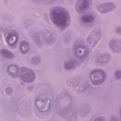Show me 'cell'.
Wrapping results in <instances>:
<instances>
[{
  "label": "cell",
  "instance_id": "obj_27",
  "mask_svg": "<svg viewBox=\"0 0 121 121\" xmlns=\"http://www.w3.org/2000/svg\"><path fill=\"white\" fill-rule=\"evenodd\" d=\"M113 119H115V120H119V118H118V117H111V120H113Z\"/></svg>",
  "mask_w": 121,
  "mask_h": 121
},
{
  "label": "cell",
  "instance_id": "obj_22",
  "mask_svg": "<svg viewBox=\"0 0 121 121\" xmlns=\"http://www.w3.org/2000/svg\"><path fill=\"white\" fill-rule=\"evenodd\" d=\"M40 62H41V58H40V56H37V55L33 56L30 58V63L32 64V65L38 66V65H39V64H40Z\"/></svg>",
  "mask_w": 121,
  "mask_h": 121
},
{
  "label": "cell",
  "instance_id": "obj_19",
  "mask_svg": "<svg viewBox=\"0 0 121 121\" xmlns=\"http://www.w3.org/2000/svg\"><path fill=\"white\" fill-rule=\"evenodd\" d=\"M0 55H1L5 59H8V60L13 59V58L15 57L14 54H13L12 52H10L9 50H8V49H1V50H0Z\"/></svg>",
  "mask_w": 121,
  "mask_h": 121
},
{
  "label": "cell",
  "instance_id": "obj_9",
  "mask_svg": "<svg viewBox=\"0 0 121 121\" xmlns=\"http://www.w3.org/2000/svg\"><path fill=\"white\" fill-rule=\"evenodd\" d=\"M102 37V30L100 28H95L89 33L86 38V46L88 48H94L100 40Z\"/></svg>",
  "mask_w": 121,
  "mask_h": 121
},
{
  "label": "cell",
  "instance_id": "obj_12",
  "mask_svg": "<svg viewBox=\"0 0 121 121\" xmlns=\"http://www.w3.org/2000/svg\"><path fill=\"white\" fill-rule=\"evenodd\" d=\"M92 5H93L92 0H78L75 5V9H76L77 12L83 13V12H86V10H88L92 7Z\"/></svg>",
  "mask_w": 121,
  "mask_h": 121
},
{
  "label": "cell",
  "instance_id": "obj_21",
  "mask_svg": "<svg viewBox=\"0 0 121 121\" xmlns=\"http://www.w3.org/2000/svg\"><path fill=\"white\" fill-rule=\"evenodd\" d=\"M32 37H33V40L35 41V43L37 44V46L41 47V44H42V39L40 38L39 34V33H36V34L33 35Z\"/></svg>",
  "mask_w": 121,
  "mask_h": 121
},
{
  "label": "cell",
  "instance_id": "obj_10",
  "mask_svg": "<svg viewBox=\"0 0 121 121\" xmlns=\"http://www.w3.org/2000/svg\"><path fill=\"white\" fill-rule=\"evenodd\" d=\"M117 9V5L113 2H106V3H102L99 4L97 7V10L98 12H99L100 14H106V13H110L112 11H114Z\"/></svg>",
  "mask_w": 121,
  "mask_h": 121
},
{
  "label": "cell",
  "instance_id": "obj_5",
  "mask_svg": "<svg viewBox=\"0 0 121 121\" xmlns=\"http://www.w3.org/2000/svg\"><path fill=\"white\" fill-rule=\"evenodd\" d=\"M106 78H107L106 72L100 69H93L89 74L90 83L95 86H99L103 85L106 81Z\"/></svg>",
  "mask_w": 121,
  "mask_h": 121
},
{
  "label": "cell",
  "instance_id": "obj_24",
  "mask_svg": "<svg viewBox=\"0 0 121 121\" xmlns=\"http://www.w3.org/2000/svg\"><path fill=\"white\" fill-rule=\"evenodd\" d=\"M93 121H105L106 120V117H103V116H96L95 117L92 118Z\"/></svg>",
  "mask_w": 121,
  "mask_h": 121
},
{
  "label": "cell",
  "instance_id": "obj_20",
  "mask_svg": "<svg viewBox=\"0 0 121 121\" xmlns=\"http://www.w3.org/2000/svg\"><path fill=\"white\" fill-rule=\"evenodd\" d=\"M90 110H91V108L88 104H86V103L82 104L81 107H80V115H81V117H86L89 114Z\"/></svg>",
  "mask_w": 121,
  "mask_h": 121
},
{
  "label": "cell",
  "instance_id": "obj_3",
  "mask_svg": "<svg viewBox=\"0 0 121 121\" xmlns=\"http://www.w3.org/2000/svg\"><path fill=\"white\" fill-rule=\"evenodd\" d=\"M72 107V99L67 93H62L56 99V110L62 117H67Z\"/></svg>",
  "mask_w": 121,
  "mask_h": 121
},
{
  "label": "cell",
  "instance_id": "obj_6",
  "mask_svg": "<svg viewBox=\"0 0 121 121\" xmlns=\"http://www.w3.org/2000/svg\"><path fill=\"white\" fill-rule=\"evenodd\" d=\"M88 49L89 48L86 45H85L82 41H77L73 45V53H74V56L79 60L84 61L88 56V55H89V50Z\"/></svg>",
  "mask_w": 121,
  "mask_h": 121
},
{
  "label": "cell",
  "instance_id": "obj_18",
  "mask_svg": "<svg viewBox=\"0 0 121 121\" xmlns=\"http://www.w3.org/2000/svg\"><path fill=\"white\" fill-rule=\"evenodd\" d=\"M77 62L76 60H73V59H70V60H68V61H65L63 63V67L66 70H72L74 69L76 67H77Z\"/></svg>",
  "mask_w": 121,
  "mask_h": 121
},
{
  "label": "cell",
  "instance_id": "obj_4",
  "mask_svg": "<svg viewBox=\"0 0 121 121\" xmlns=\"http://www.w3.org/2000/svg\"><path fill=\"white\" fill-rule=\"evenodd\" d=\"M67 86L70 89H72L75 92H79V93L86 92L90 87L88 81H86V79H82V78L69 79L67 82Z\"/></svg>",
  "mask_w": 121,
  "mask_h": 121
},
{
  "label": "cell",
  "instance_id": "obj_11",
  "mask_svg": "<svg viewBox=\"0 0 121 121\" xmlns=\"http://www.w3.org/2000/svg\"><path fill=\"white\" fill-rule=\"evenodd\" d=\"M41 39H42V41L47 46H52L56 41L55 33L51 29H45L43 31L42 34H41Z\"/></svg>",
  "mask_w": 121,
  "mask_h": 121
},
{
  "label": "cell",
  "instance_id": "obj_15",
  "mask_svg": "<svg viewBox=\"0 0 121 121\" xmlns=\"http://www.w3.org/2000/svg\"><path fill=\"white\" fill-rule=\"evenodd\" d=\"M110 60H111V55L108 53H103L96 58V64L104 65V64H107L108 62H110Z\"/></svg>",
  "mask_w": 121,
  "mask_h": 121
},
{
  "label": "cell",
  "instance_id": "obj_1",
  "mask_svg": "<svg viewBox=\"0 0 121 121\" xmlns=\"http://www.w3.org/2000/svg\"><path fill=\"white\" fill-rule=\"evenodd\" d=\"M50 19L53 24L61 29H65L70 24L69 11L63 7H55L50 11Z\"/></svg>",
  "mask_w": 121,
  "mask_h": 121
},
{
  "label": "cell",
  "instance_id": "obj_8",
  "mask_svg": "<svg viewBox=\"0 0 121 121\" xmlns=\"http://www.w3.org/2000/svg\"><path fill=\"white\" fill-rule=\"evenodd\" d=\"M19 76H20V79L26 84H33L37 79V75L35 71L26 67L20 68Z\"/></svg>",
  "mask_w": 121,
  "mask_h": 121
},
{
  "label": "cell",
  "instance_id": "obj_26",
  "mask_svg": "<svg viewBox=\"0 0 121 121\" xmlns=\"http://www.w3.org/2000/svg\"><path fill=\"white\" fill-rule=\"evenodd\" d=\"M116 32H117L118 35H120V33H121V27L120 26H117V27L116 28Z\"/></svg>",
  "mask_w": 121,
  "mask_h": 121
},
{
  "label": "cell",
  "instance_id": "obj_13",
  "mask_svg": "<svg viewBox=\"0 0 121 121\" xmlns=\"http://www.w3.org/2000/svg\"><path fill=\"white\" fill-rule=\"evenodd\" d=\"M109 48L113 53L119 54L121 49V42L119 39H112L109 41Z\"/></svg>",
  "mask_w": 121,
  "mask_h": 121
},
{
  "label": "cell",
  "instance_id": "obj_25",
  "mask_svg": "<svg viewBox=\"0 0 121 121\" xmlns=\"http://www.w3.org/2000/svg\"><path fill=\"white\" fill-rule=\"evenodd\" d=\"M121 78V71L120 69H117L116 71H115V79L117 80V81H119Z\"/></svg>",
  "mask_w": 121,
  "mask_h": 121
},
{
  "label": "cell",
  "instance_id": "obj_17",
  "mask_svg": "<svg viewBox=\"0 0 121 121\" xmlns=\"http://www.w3.org/2000/svg\"><path fill=\"white\" fill-rule=\"evenodd\" d=\"M95 20H96V16H95L94 13H87V14H85L81 17V21L84 24H86V25L94 23Z\"/></svg>",
  "mask_w": 121,
  "mask_h": 121
},
{
  "label": "cell",
  "instance_id": "obj_14",
  "mask_svg": "<svg viewBox=\"0 0 121 121\" xmlns=\"http://www.w3.org/2000/svg\"><path fill=\"white\" fill-rule=\"evenodd\" d=\"M19 72H20V67L18 65H16V64H10L7 68V73L12 78L18 77L19 76Z\"/></svg>",
  "mask_w": 121,
  "mask_h": 121
},
{
  "label": "cell",
  "instance_id": "obj_23",
  "mask_svg": "<svg viewBox=\"0 0 121 121\" xmlns=\"http://www.w3.org/2000/svg\"><path fill=\"white\" fill-rule=\"evenodd\" d=\"M4 91H5L6 96H8V97H11V96L14 94V89H13V87H11V86H6Z\"/></svg>",
  "mask_w": 121,
  "mask_h": 121
},
{
  "label": "cell",
  "instance_id": "obj_2",
  "mask_svg": "<svg viewBox=\"0 0 121 121\" xmlns=\"http://www.w3.org/2000/svg\"><path fill=\"white\" fill-rule=\"evenodd\" d=\"M44 90L37 94L35 98V106L39 113L48 114L53 107V93L51 92V89Z\"/></svg>",
  "mask_w": 121,
  "mask_h": 121
},
{
  "label": "cell",
  "instance_id": "obj_7",
  "mask_svg": "<svg viewBox=\"0 0 121 121\" xmlns=\"http://www.w3.org/2000/svg\"><path fill=\"white\" fill-rule=\"evenodd\" d=\"M4 39L6 43L10 48H15L19 40V34L16 29L9 28V29H6V31L4 32Z\"/></svg>",
  "mask_w": 121,
  "mask_h": 121
},
{
  "label": "cell",
  "instance_id": "obj_16",
  "mask_svg": "<svg viewBox=\"0 0 121 121\" xmlns=\"http://www.w3.org/2000/svg\"><path fill=\"white\" fill-rule=\"evenodd\" d=\"M29 50H30V45H29V42L26 39H23L20 41L19 43V51L22 55H27L29 53Z\"/></svg>",
  "mask_w": 121,
  "mask_h": 121
}]
</instances>
